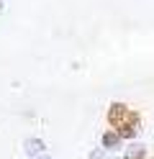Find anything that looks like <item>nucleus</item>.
<instances>
[{
  "label": "nucleus",
  "mask_w": 154,
  "mask_h": 159,
  "mask_svg": "<svg viewBox=\"0 0 154 159\" xmlns=\"http://www.w3.org/2000/svg\"><path fill=\"white\" fill-rule=\"evenodd\" d=\"M26 149H28V154H39V152H44V144L36 141V139H31V141L26 144Z\"/></svg>",
  "instance_id": "obj_3"
},
{
  "label": "nucleus",
  "mask_w": 154,
  "mask_h": 159,
  "mask_svg": "<svg viewBox=\"0 0 154 159\" xmlns=\"http://www.w3.org/2000/svg\"><path fill=\"white\" fill-rule=\"evenodd\" d=\"M108 121L118 128V134L123 139H133L136 136V128H139V116L128 111L126 105H121V103H113L110 105V111H108Z\"/></svg>",
  "instance_id": "obj_1"
},
{
  "label": "nucleus",
  "mask_w": 154,
  "mask_h": 159,
  "mask_svg": "<svg viewBox=\"0 0 154 159\" xmlns=\"http://www.w3.org/2000/svg\"><path fill=\"white\" fill-rule=\"evenodd\" d=\"M141 157H144V149L141 146H133L131 152H128V159H141Z\"/></svg>",
  "instance_id": "obj_4"
},
{
  "label": "nucleus",
  "mask_w": 154,
  "mask_h": 159,
  "mask_svg": "<svg viewBox=\"0 0 154 159\" xmlns=\"http://www.w3.org/2000/svg\"><path fill=\"white\" fill-rule=\"evenodd\" d=\"M0 8H3V3H0Z\"/></svg>",
  "instance_id": "obj_6"
},
{
  "label": "nucleus",
  "mask_w": 154,
  "mask_h": 159,
  "mask_svg": "<svg viewBox=\"0 0 154 159\" xmlns=\"http://www.w3.org/2000/svg\"><path fill=\"white\" fill-rule=\"evenodd\" d=\"M118 144H121V134H118V131L103 134V146H105V149H116Z\"/></svg>",
  "instance_id": "obj_2"
},
{
  "label": "nucleus",
  "mask_w": 154,
  "mask_h": 159,
  "mask_svg": "<svg viewBox=\"0 0 154 159\" xmlns=\"http://www.w3.org/2000/svg\"><path fill=\"white\" fill-rule=\"evenodd\" d=\"M39 159H49V157H39Z\"/></svg>",
  "instance_id": "obj_5"
}]
</instances>
